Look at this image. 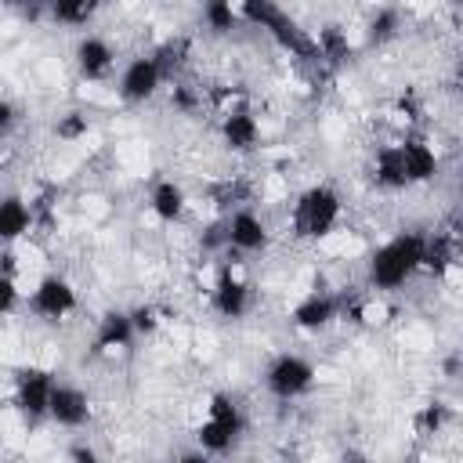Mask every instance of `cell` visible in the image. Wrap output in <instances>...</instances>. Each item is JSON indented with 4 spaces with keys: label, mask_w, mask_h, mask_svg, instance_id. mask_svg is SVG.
I'll return each instance as SVG.
<instances>
[{
    "label": "cell",
    "mask_w": 463,
    "mask_h": 463,
    "mask_svg": "<svg viewBox=\"0 0 463 463\" xmlns=\"http://www.w3.org/2000/svg\"><path fill=\"white\" fill-rule=\"evenodd\" d=\"M203 101H206V98H203L199 90L184 87V83H174V87H170V105L181 109V112H192V109H199Z\"/></svg>",
    "instance_id": "f1b7e54d"
},
{
    "label": "cell",
    "mask_w": 463,
    "mask_h": 463,
    "mask_svg": "<svg viewBox=\"0 0 463 463\" xmlns=\"http://www.w3.org/2000/svg\"><path fill=\"white\" fill-rule=\"evenodd\" d=\"M69 456H72V459H94V449H87V445H76V449H69Z\"/></svg>",
    "instance_id": "4dcf8cb0"
},
{
    "label": "cell",
    "mask_w": 463,
    "mask_h": 463,
    "mask_svg": "<svg viewBox=\"0 0 463 463\" xmlns=\"http://www.w3.org/2000/svg\"><path fill=\"white\" fill-rule=\"evenodd\" d=\"M449 420H452L449 405L427 402V405H420V409L412 412V430H416L420 438H434V434H441V430L449 427Z\"/></svg>",
    "instance_id": "cb8c5ba5"
},
{
    "label": "cell",
    "mask_w": 463,
    "mask_h": 463,
    "mask_svg": "<svg viewBox=\"0 0 463 463\" xmlns=\"http://www.w3.org/2000/svg\"><path fill=\"white\" fill-rule=\"evenodd\" d=\"M246 430V416H242V405L224 394V391H213L203 405V420L195 423V445L203 456H228L239 438Z\"/></svg>",
    "instance_id": "3957f363"
},
{
    "label": "cell",
    "mask_w": 463,
    "mask_h": 463,
    "mask_svg": "<svg viewBox=\"0 0 463 463\" xmlns=\"http://www.w3.org/2000/svg\"><path fill=\"white\" fill-rule=\"evenodd\" d=\"M166 83V72L156 54H134L123 61L116 76V94L123 105H148Z\"/></svg>",
    "instance_id": "52a82bcc"
},
{
    "label": "cell",
    "mask_w": 463,
    "mask_h": 463,
    "mask_svg": "<svg viewBox=\"0 0 463 463\" xmlns=\"http://www.w3.org/2000/svg\"><path fill=\"white\" fill-rule=\"evenodd\" d=\"M90 398H87V391L83 387H76V383H65V380H58L54 383V394H51V423L54 427H61V430H80V427H87L90 423Z\"/></svg>",
    "instance_id": "4fadbf2b"
},
{
    "label": "cell",
    "mask_w": 463,
    "mask_h": 463,
    "mask_svg": "<svg viewBox=\"0 0 463 463\" xmlns=\"http://www.w3.org/2000/svg\"><path fill=\"white\" fill-rule=\"evenodd\" d=\"M36 228V210L25 195L18 192H7L4 203H0V239L4 246H18L22 239H29Z\"/></svg>",
    "instance_id": "e0dca14e"
},
{
    "label": "cell",
    "mask_w": 463,
    "mask_h": 463,
    "mask_svg": "<svg viewBox=\"0 0 463 463\" xmlns=\"http://www.w3.org/2000/svg\"><path fill=\"white\" fill-rule=\"evenodd\" d=\"M134 340H137V329H134V318H130V311H105L101 318H98V326H94V340H90V354L94 358H105V362H112V358H123L130 347H134Z\"/></svg>",
    "instance_id": "30bf717a"
},
{
    "label": "cell",
    "mask_w": 463,
    "mask_h": 463,
    "mask_svg": "<svg viewBox=\"0 0 463 463\" xmlns=\"http://www.w3.org/2000/svg\"><path fill=\"white\" fill-rule=\"evenodd\" d=\"M340 217H344V199L333 184L318 181V184H307L297 199H293V210H289V224H293V235L304 239V242H322L329 239L336 228H340Z\"/></svg>",
    "instance_id": "7a4b0ae2"
},
{
    "label": "cell",
    "mask_w": 463,
    "mask_h": 463,
    "mask_svg": "<svg viewBox=\"0 0 463 463\" xmlns=\"http://www.w3.org/2000/svg\"><path fill=\"white\" fill-rule=\"evenodd\" d=\"M391 315H394V311H391L387 297H383V293H376V289H373V293H365V297H358V300L347 307V318H351L358 329H373V333H376V329H383V326L391 322Z\"/></svg>",
    "instance_id": "ffe728a7"
},
{
    "label": "cell",
    "mask_w": 463,
    "mask_h": 463,
    "mask_svg": "<svg viewBox=\"0 0 463 463\" xmlns=\"http://www.w3.org/2000/svg\"><path fill=\"white\" fill-rule=\"evenodd\" d=\"M203 105L221 119V116H228V112L250 109V94H246L239 83H221V87H213V90L206 94V101H203Z\"/></svg>",
    "instance_id": "603a6c76"
},
{
    "label": "cell",
    "mask_w": 463,
    "mask_h": 463,
    "mask_svg": "<svg viewBox=\"0 0 463 463\" xmlns=\"http://www.w3.org/2000/svg\"><path fill=\"white\" fill-rule=\"evenodd\" d=\"M130 318H134L137 336H152V333H159V329H163V311H159L156 304H141V307H134V311H130Z\"/></svg>",
    "instance_id": "83f0119b"
},
{
    "label": "cell",
    "mask_w": 463,
    "mask_h": 463,
    "mask_svg": "<svg viewBox=\"0 0 463 463\" xmlns=\"http://www.w3.org/2000/svg\"><path fill=\"white\" fill-rule=\"evenodd\" d=\"M459 203H463V184H459Z\"/></svg>",
    "instance_id": "e575fe53"
},
{
    "label": "cell",
    "mask_w": 463,
    "mask_h": 463,
    "mask_svg": "<svg viewBox=\"0 0 463 463\" xmlns=\"http://www.w3.org/2000/svg\"><path fill=\"white\" fill-rule=\"evenodd\" d=\"M54 383H58L54 373L43 369V365H25V369H18L14 380H11V402H14V409H18L29 423L47 420V416H51Z\"/></svg>",
    "instance_id": "ba28073f"
},
{
    "label": "cell",
    "mask_w": 463,
    "mask_h": 463,
    "mask_svg": "<svg viewBox=\"0 0 463 463\" xmlns=\"http://www.w3.org/2000/svg\"><path fill=\"white\" fill-rule=\"evenodd\" d=\"M398 33H402V11H398V7H376L373 18L365 22V36H369V43H376V47L398 40Z\"/></svg>",
    "instance_id": "7402d4cb"
},
{
    "label": "cell",
    "mask_w": 463,
    "mask_h": 463,
    "mask_svg": "<svg viewBox=\"0 0 463 463\" xmlns=\"http://www.w3.org/2000/svg\"><path fill=\"white\" fill-rule=\"evenodd\" d=\"M336 318H340V300L326 289H311L289 307V322L300 333H326Z\"/></svg>",
    "instance_id": "7c38bea8"
},
{
    "label": "cell",
    "mask_w": 463,
    "mask_h": 463,
    "mask_svg": "<svg viewBox=\"0 0 463 463\" xmlns=\"http://www.w3.org/2000/svg\"><path fill=\"white\" fill-rule=\"evenodd\" d=\"M318 54H326L329 61H340L347 54V33L340 25H326L318 29Z\"/></svg>",
    "instance_id": "484cf974"
},
{
    "label": "cell",
    "mask_w": 463,
    "mask_h": 463,
    "mask_svg": "<svg viewBox=\"0 0 463 463\" xmlns=\"http://www.w3.org/2000/svg\"><path fill=\"white\" fill-rule=\"evenodd\" d=\"M25 307L40 322H65L69 315H76L80 293L61 271H47V275L33 279V286L25 289Z\"/></svg>",
    "instance_id": "5b68a950"
},
{
    "label": "cell",
    "mask_w": 463,
    "mask_h": 463,
    "mask_svg": "<svg viewBox=\"0 0 463 463\" xmlns=\"http://www.w3.org/2000/svg\"><path fill=\"white\" fill-rule=\"evenodd\" d=\"M87 130H90V116L87 112H80V109H72V112H65V116H58V123H54V134H58V141H83L87 137Z\"/></svg>",
    "instance_id": "d4e9b609"
},
{
    "label": "cell",
    "mask_w": 463,
    "mask_h": 463,
    "mask_svg": "<svg viewBox=\"0 0 463 463\" xmlns=\"http://www.w3.org/2000/svg\"><path fill=\"white\" fill-rule=\"evenodd\" d=\"M423 253H427V239L420 232H398L387 242H380L369 260H365V279L376 293H394L402 289L409 279H416L423 271Z\"/></svg>",
    "instance_id": "6da1fadb"
},
{
    "label": "cell",
    "mask_w": 463,
    "mask_h": 463,
    "mask_svg": "<svg viewBox=\"0 0 463 463\" xmlns=\"http://www.w3.org/2000/svg\"><path fill=\"white\" fill-rule=\"evenodd\" d=\"M145 206H148V213H152L159 224H177V221H184V213H188V192H184V184L174 181V177H156V181L148 184Z\"/></svg>",
    "instance_id": "9a60e30c"
},
{
    "label": "cell",
    "mask_w": 463,
    "mask_h": 463,
    "mask_svg": "<svg viewBox=\"0 0 463 463\" xmlns=\"http://www.w3.org/2000/svg\"><path fill=\"white\" fill-rule=\"evenodd\" d=\"M101 0H47V14L54 25H65V29H83L90 25V18L98 14Z\"/></svg>",
    "instance_id": "44dd1931"
},
{
    "label": "cell",
    "mask_w": 463,
    "mask_h": 463,
    "mask_svg": "<svg viewBox=\"0 0 463 463\" xmlns=\"http://www.w3.org/2000/svg\"><path fill=\"white\" fill-rule=\"evenodd\" d=\"M7 4H18V0H7ZM25 4H43L47 7V0H25Z\"/></svg>",
    "instance_id": "d6a6232c"
},
{
    "label": "cell",
    "mask_w": 463,
    "mask_h": 463,
    "mask_svg": "<svg viewBox=\"0 0 463 463\" xmlns=\"http://www.w3.org/2000/svg\"><path fill=\"white\" fill-rule=\"evenodd\" d=\"M217 137H221V145H224L228 152H235V156L253 152V148L260 145V119H257L253 105L221 116V119H217Z\"/></svg>",
    "instance_id": "5bb4252c"
},
{
    "label": "cell",
    "mask_w": 463,
    "mask_h": 463,
    "mask_svg": "<svg viewBox=\"0 0 463 463\" xmlns=\"http://www.w3.org/2000/svg\"><path fill=\"white\" fill-rule=\"evenodd\" d=\"M449 4H452V7H463V0H449Z\"/></svg>",
    "instance_id": "836d02e7"
},
{
    "label": "cell",
    "mask_w": 463,
    "mask_h": 463,
    "mask_svg": "<svg viewBox=\"0 0 463 463\" xmlns=\"http://www.w3.org/2000/svg\"><path fill=\"white\" fill-rule=\"evenodd\" d=\"M72 65H76L80 80L105 83V80L116 76V47L98 33H83L72 47Z\"/></svg>",
    "instance_id": "8fae6325"
},
{
    "label": "cell",
    "mask_w": 463,
    "mask_h": 463,
    "mask_svg": "<svg viewBox=\"0 0 463 463\" xmlns=\"http://www.w3.org/2000/svg\"><path fill=\"white\" fill-rule=\"evenodd\" d=\"M315 380H318L315 365H311L304 354H297V351H279V354L264 365V391H268L271 398H279V402H297V398H304V394L315 387Z\"/></svg>",
    "instance_id": "8992f818"
},
{
    "label": "cell",
    "mask_w": 463,
    "mask_h": 463,
    "mask_svg": "<svg viewBox=\"0 0 463 463\" xmlns=\"http://www.w3.org/2000/svg\"><path fill=\"white\" fill-rule=\"evenodd\" d=\"M398 145H402V159H405L409 184H430V181L438 177V170H441L438 148H434L427 137H420V134H405V137H398Z\"/></svg>",
    "instance_id": "2e32d148"
},
{
    "label": "cell",
    "mask_w": 463,
    "mask_h": 463,
    "mask_svg": "<svg viewBox=\"0 0 463 463\" xmlns=\"http://www.w3.org/2000/svg\"><path fill=\"white\" fill-rule=\"evenodd\" d=\"M14 119H18V116H14V105L4 98V101H0V134H4V137L14 130Z\"/></svg>",
    "instance_id": "f546056e"
},
{
    "label": "cell",
    "mask_w": 463,
    "mask_h": 463,
    "mask_svg": "<svg viewBox=\"0 0 463 463\" xmlns=\"http://www.w3.org/2000/svg\"><path fill=\"white\" fill-rule=\"evenodd\" d=\"M221 242L228 246V253L235 257H253V253H264L268 242H271V228L268 221L253 210V206H235L221 228Z\"/></svg>",
    "instance_id": "9c48e42d"
},
{
    "label": "cell",
    "mask_w": 463,
    "mask_h": 463,
    "mask_svg": "<svg viewBox=\"0 0 463 463\" xmlns=\"http://www.w3.org/2000/svg\"><path fill=\"white\" fill-rule=\"evenodd\" d=\"M18 304H25V289H22V275H0V307L4 315H14Z\"/></svg>",
    "instance_id": "4316f807"
},
{
    "label": "cell",
    "mask_w": 463,
    "mask_h": 463,
    "mask_svg": "<svg viewBox=\"0 0 463 463\" xmlns=\"http://www.w3.org/2000/svg\"><path fill=\"white\" fill-rule=\"evenodd\" d=\"M369 174H373V184H376L380 192H402V188H412V184H409V174H405V159H402V145H398V141L376 148Z\"/></svg>",
    "instance_id": "ac0fdd59"
},
{
    "label": "cell",
    "mask_w": 463,
    "mask_h": 463,
    "mask_svg": "<svg viewBox=\"0 0 463 463\" xmlns=\"http://www.w3.org/2000/svg\"><path fill=\"white\" fill-rule=\"evenodd\" d=\"M456 83H459V87H463V61H459V65H456Z\"/></svg>",
    "instance_id": "1f68e13d"
},
{
    "label": "cell",
    "mask_w": 463,
    "mask_h": 463,
    "mask_svg": "<svg viewBox=\"0 0 463 463\" xmlns=\"http://www.w3.org/2000/svg\"><path fill=\"white\" fill-rule=\"evenodd\" d=\"M199 22H203L213 36H228V33H235V29L246 22V14H242L239 0H203Z\"/></svg>",
    "instance_id": "d6986e66"
},
{
    "label": "cell",
    "mask_w": 463,
    "mask_h": 463,
    "mask_svg": "<svg viewBox=\"0 0 463 463\" xmlns=\"http://www.w3.org/2000/svg\"><path fill=\"white\" fill-rule=\"evenodd\" d=\"M210 307L217 318H228V322H239L246 311H250V300H253V282H250V268L242 257H228L221 260V275L213 282V289L206 293Z\"/></svg>",
    "instance_id": "277c9868"
}]
</instances>
